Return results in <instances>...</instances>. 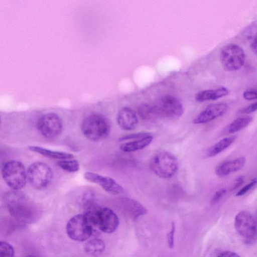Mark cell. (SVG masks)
Instances as JSON below:
<instances>
[{
  "instance_id": "cell-1",
  "label": "cell",
  "mask_w": 257,
  "mask_h": 257,
  "mask_svg": "<svg viewBox=\"0 0 257 257\" xmlns=\"http://www.w3.org/2000/svg\"><path fill=\"white\" fill-rule=\"evenodd\" d=\"M4 200L10 214L20 221L32 223L39 216L40 210L36 204L18 190L7 193Z\"/></svg>"
},
{
  "instance_id": "cell-2",
  "label": "cell",
  "mask_w": 257,
  "mask_h": 257,
  "mask_svg": "<svg viewBox=\"0 0 257 257\" xmlns=\"http://www.w3.org/2000/svg\"><path fill=\"white\" fill-rule=\"evenodd\" d=\"M81 131L86 138L97 142L107 137L110 132V125L104 116L97 113L91 114L83 120Z\"/></svg>"
},
{
  "instance_id": "cell-3",
  "label": "cell",
  "mask_w": 257,
  "mask_h": 257,
  "mask_svg": "<svg viewBox=\"0 0 257 257\" xmlns=\"http://www.w3.org/2000/svg\"><path fill=\"white\" fill-rule=\"evenodd\" d=\"M150 167L157 176L169 179L176 174L179 165L177 158L173 154L167 151H162L152 157Z\"/></svg>"
},
{
  "instance_id": "cell-4",
  "label": "cell",
  "mask_w": 257,
  "mask_h": 257,
  "mask_svg": "<svg viewBox=\"0 0 257 257\" xmlns=\"http://www.w3.org/2000/svg\"><path fill=\"white\" fill-rule=\"evenodd\" d=\"M2 176L7 184L13 190L23 188L27 182V173L21 162L13 160L6 162L2 168Z\"/></svg>"
},
{
  "instance_id": "cell-5",
  "label": "cell",
  "mask_w": 257,
  "mask_h": 257,
  "mask_svg": "<svg viewBox=\"0 0 257 257\" xmlns=\"http://www.w3.org/2000/svg\"><path fill=\"white\" fill-rule=\"evenodd\" d=\"M53 176V172L50 167L42 162H36L32 164L27 173L30 185L37 190L47 188L50 184Z\"/></svg>"
},
{
  "instance_id": "cell-6",
  "label": "cell",
  "mask_w": 257,
  "mask_h": 257,
  "mask_svg": "<svg viewBox=\"0 0 257 257\" xmlns=\"http://www.w3.org/2000/svg\"><path fill=\"white\" fill-rule=\"evenodd\" d=\"M234 226L238 234L247 243L256 240V223L253 214L247 211H241L235 216Z\"/></svg>"
},
{
  "instance_id": "cell-7",
  "label": "cell",
  "mask_w": 257,
  "mask_h": 257,
  "mask_svg": "<svg viewBox=\"0 0 257 257\" xmlns=\"http://www.w3.org/2000/svg\"><path fill=\"white\" fill-rule=\"evenodd\" d=\"M245 56L241 47L235 44L224 46L220 53V60L223 68L230 71H236L243 65Z\"/></svg>"
},
{
  "instance_id": "cell-8",
  "label": "cell",
  "mask_w": 257,
  "mask_h": 257,
  "mask_svg": "<svg viewBox=\"0 0 257 257\" xmlns=\"http://www.w3.org/2000/svg\"><path fill=\"white\" fill-rule=\"evenodd\" d=\"M159 118L176 119L183 114L184 108L181 101L171 95H164L154 104Z\"/></svg>"
},
{
  "instance_id": "cell-9",
  "label": "cell",
  "mask_w": 257,
  "mask_h": 257,
  "mask_svg": "<svg viewBox=\"0 0 257 257\" xmlns=\"http://www.w3.org/2000/svg\"><path fill=\"white\" fill-rule=\"evenodd\" d=\"M69 237L76 241H84L93 233V228L88 223L84 214H79L71 218L66 225Z\"/></svg>"
},
{
  "instance_id": "cell-10",
  "label": "cell",
  "mask_w": 257,
  "mask_h": 257,
  "mask_svg": "<svg viewBox=\"0 0 257 257\" xmlns=\"http://www.w3.org/2000/svg\"><path fill=\"white\" fill-rule=\"evenodd\" d=\"M38 128L40 134L45 138H55L60 135L62 132V120L57 114L48 113L39 119Z\"/></svg>"
},
{
  "instance_id": "cell-11",
  "label": "cell",
  "mask_w": 257,
  "mask_h": 257,
  "mask_svg": "<svg viewBox=\"0 0 257 257\" xmlns=\"http://www.w3.org/2000/svg\"><path fill=\"white\" fill-rule=\"evenodd\" d=\"M84 178L87 181L99 185L107 193L117 195L124 192L122 187L113 178L97 173L86 172Z\"/></svg>"
},
{
  "instance_id": "cell-12",
  "label": "cell",
  "mask_w": 257,
  "mask_h": 257,
  "mask_svg": "<svg viewBox=\"0 0 257 257\" xmlns=\"http://www.w3.org/2000/svg\"><path fill=\"white\" fill-rule=\"evenodd\" d=\"M227 109L228 105L224 102L211 104L196 116L193 122L195 124L207 123L223 115Z\"/></svg>"
},
{
  "instance_id": "cell-13",
  "label": "cell",
  "mask_w": 257,
  "mask_h": 257,
  "mask_svg": "<svg viewBox=\"0 0 257 257\" xmlns=\"http://www.w3.org/2000/svg\"><path fill=\"white\" fill-rule=\"evenodd\" d=\"M119 220L116 214L111 209L104 207L99 209L98 228L105 233H112L117 229Z\"/></svg>"
},
{
  "instance_id": "cell-14",
  "label": "cell",
  "mask_w": 257,
  "mask_h": 257,
  "mask_svg": "<svg viewBox=\"0 0 257 257\" xmlns=\"http://www.w3.org/2000/svg\"><path fill=\"white\" fill-rule=\"evenodd\" d=\"M118 205L122 211L133 219L147 213L146 209L142 204L131 198L126 197L119 198Z\"/></svg>"
},
{
  "instance_id": "cell-15",
  "label": "cell",
  "mask_w": 257,
  "mask_h": 257,
  "mask_svg": "<svg viewBox=\"0 0 257 257\" xmlns=\"http://www.w3.org/2000/svg\"><path fill=\"white\" fill-rule=\"evenodd\" d=\"M116 120L119 127L124 131L135 129L139 122L137 114L133 109L128 107H124L119 110Z\"/></svg>"
},
{
  "instance_id": "cell-16",
  "label": "cell",
  "mask_w": 257,
  "mask_h": 257,
  "mask_svg": "<svg viewBox=\"0 0 257 257\" xmlns=\"http://www.w3.org/2000/svg\"><path fill=\"white\" fill-rule=\"evenodd\" d=\"M245 163V158L243 157L225 161L216 167L215 173L220 177L226 176L240 170L244 166Z\"/></svg>"
},
{
  "instance_id": "cell-17",
  "label": "cell",
  "mask_w": 257,
  "mask_h": 257,
  "mask_svg": "<svg viewBox=\"0 0 257 257\" xmlns=\"http://www.w3.org/2000/svg\"><path fill=\"white\" fill-rule=\"evenodd\" d=\"M228 93L227 88L221 86L215 89H208L199 92L195 96V100L200 102L214 100L226 96Z\"/></svg>"
},
{
  "instance_id": "cell-18",
  "label": "cell",
  "mask_w": 257,
  "mask_h": 257,
  "mask_svg": "<svg viewBox=\"0 0 257 257\" xmlns=\"http://www.w3.org/2000/svg\"><path fill=\"white\" fill-rule=\"evenodd\" d=\"M29 150L38 153L42 156L54 159L60 160H70L74 157L72 154L64 152L52 151L41 147L31 146L29 147Z\"/></svg>"
},
{
  "instance_id": "cell-19",
  "label": "cell",
  "mask_w": 257,
  "mask_h": 257,
  "mask_svg": "<svg viewBox=\"0 0 257 257\" xmlns=\"http://www.w3.org/2000/svg\"><path fill=\"white\" fill-rule=\"evenodd\" d=\"M153 137L151 134L138 140L122 144L120 150L126 153L135 152L144 149L148 146L152 142Z\"/></svg>"
},
{
  "instance_id": "cell-20",
  "label": "cell",
  "mask_w": 257,
  "mask_h": 257,
  "mask_svg": "<svg viewBox=\"0 0 257 257\" xmlns=\"http://www.w3.org/2000/svg\"><path fill=\"white\" fill-rule=\"evenodd\" d=\"M236 139V136L225 137L211 147L207 151L206 156L211 158L216 156L230 147Z\"/></svg>"
},
{
  "instance_id": "cell-21",
  "label": "cell",
  "mask_w": 257,
  "mask_h": 257,
  "mask_svg": "<svg viewBox=\"0 0 257 257\" xmlns=\"http://www.w3.org/2000/svg\"><path fill=\"white\" fill-rule=\"evenodd\" d=\"M140 117L145 120H154L159 118L154 104L144 103L139 105L137 108Z\"/></svg>"
},
{
  "instance_id": "cell-22",
  "label": "cell",
  "mask_w": 257,
  "mask_h": 257,
  "mask_svg": "<svg viewBox=\"0 0 257 257\" xmlns=\"http://www.w3.org/2000/svg\"><path fill=\"white\" fill-rule=\"evenodd\" d=\"M104 249V242L98 238L91 239L84 246L85 252L91 255H98L103 252Z\"/></svg>"
},
{
  "instance_id": "cell-23",
  "label": "cell",
  "mask_w": 257,
  "mask_h": 257,
  "mask_svg": "<svg viewBox=\"0 0 257 257\" xmlns=\"http://www.w3.org/2000/svg\"><path fill=\"white\" fill-rule=\"evenodd\" d=\"M252 120V118L249 116L238 117L230 123L228 131L230 134L237 132L248 125Z\"/></svg>"
},
{
  "instance_id": "cell-24",
  "label": "cell",
  "mask_w": 257,
  "mask_h": 257,
  "mask_svg": "<svg viewBox=\"0 0 257 257\" xmlns=\"http://www.w3.org/2000/svg\"><path fill=\"white\" fill-rule=\"evenodd\" d=\"M57 165L62 170L69 173H75L79 170V163L76 160H64L57 162Z\"/></svg>"
},
{
  "instance_id": "cell-25",
  "label": "cell",
  "mask_w": 257,
  "mask_h": 257,
  "mask_svg": "<svg viewBox=\"0 0 257 257\" xmlns=\"http://www.w3.org/2000/svg\"><path fill=\"white\" fill-rule=\"evenodd\" d=\"M13 246L6 241H0V257H14Z\"/></svg>"
},
{
  "instance_id": "cell-26",
  "label": "cell",
  "mask_w": 257,
  "mask_h": 257,
  "mask_svg": "<svg viewBox=\"0 0 257 257\" xmlns=\"http://www.w3.org/2000/svg\"><path fill=\"white\" fill-rule=\"evenodd\" d=\"M151 134L147 132H140L135 134L125 135L119 138L118 140L119 142H123L129 140H136L141 138H144Z\"/></svg>"
},
{
  "instance_id": "cell-27",
  "label": "cell",
  "mask_w": 257,
  "mask_h": 257,
  "mask_svg": "<svg viewBox=\"0 0 257 257\" xmlns=\"http://www.w3.org/2000/svg\"><path fill=\"white\" fill-rule=\"evenodd\" d=\"M256 184V179L254 178L249 183L243 187L236 194V196H241L250 191Z\"/></svg>"
},
{
  "instance_id": "cell-28",
  "label": "cell",
  "mask_w": 257,
  "mask_h": 257,
  "mask_svg": "<svg viewBox=\"0 0 257 257\" xmlns=\"http://www.w3.org/2000/svg\"><path fill=\"white\" fill-rule=\"evenodd\" d=\"M256 90L254 88L246 89L243 93V97L248 100H252L256 98Z\"/></svg>"
},
{
  "instance_id": "cell-29",
  "label": "cell",
  "mask_w": 257,
  "mask_h": 257,
  "mask_svg": "<svg viewBox=\"0 0 257 257\" xmlns=\"http://www.w3.org/2000/svg\"><path fill=\"white\" fill-rule=\"evenodd\" d=\"M175 230V224L173 223L172 224L171 229L167 235L168 244L170 248H172L174 246Z\"/></svg>"
},
{
  "instance_id": "cell-30",
  "label": "cell",
  "mask_w": 257,
  "mask_h": 257,
  "mask_svg": "<svg viewBox=\"0 0 257 257\" xmlns=\"http://www.w3.org/2000/svg\"><path fill=\"white\" fill-rule=\"evenodd\" d=\"M226 190L224 189H220L217 190L213 195L211 199V203H215L218 202L225 194Z\"/></svg>"
},
{
  "instance_id": "cell-31",
  "label": "cell",
  "mask_w": 257,
  "mask_h": 257,
  "mask_svg": "<svg viewBox=\"0 0 257 257\" xmlns=\"http://www.w3.org/2000/svg\"><path fill=\"white\" fill-rule=\"evenodd\" d=\"M257 103L254 102L250 105L240 109L239 112L240 113L248 114L254 112L256 110Z\"/></svg>"
},
{
  "instance_id": "cell-32",
  "label": "cell",
  "mask_w": 257,
  "mask_h": 257,
  "mask_svg": "<svg viewBox=\"0 0 257 257\" xmlns=\"http://www.w3.org/2000/svg\"><path fill=\"white\" fill-rule=\"evenodd\" d=\"M217 257H240V256L234 252L224 251L220 252Z\"/></svg>"
},
{
  "instance_id": "cell-33",
  "label": "cell",
  "mask_w": 257,
  "mask_h": 257,
  "mask_svg": "<svg viewBox=\"0 0 257 257\" xmlns=\"http://www.w3.org/2000/svg\"><path fill=\"white\" fill-rule=\"evenodd\" d=\"M243 182V178L242 176H240L238 177L236 180H235L234 185L232 188V189L236 190L238 188H239L241 185L242 184Z\"/></svg>"
},
{
  "instance_id": "cell-34",
  "label": "cell",
  "mask_w": 257,
  "mask_h": 257,
  "mask_svg": "<svg viewBox=\"0 0 257 257\" xmlns=\"http://www.w3.org/2000/svg\"><path fill=\"white\" fill-rule=\"evenodd\" d=\"M27 257H34V256H27Z\"/></svg>"
},
{
  "instance_id": "cell-35",
  "label": "cell",
  "mask_w": 257,
  "mask_h": 257,
  "mask_svg": "<svg viewBox=\"0 0 257 257\" xmlns=\"http://www.w3.org/2000/svg\"><path fill=\"white\" fill-rule=\"evenodd\" d=\"M1 118H0V125H1Z\"/></svg>"
}]
</instances>
